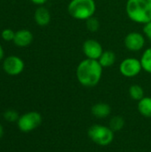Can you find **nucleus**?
<instances>
[{
  "label": "nucleus",
  "instance_id": "obj_19",
  "mask_svg": "<svg viewBox=\"0 0 151 152\" xmlns=\"http://www.w3.org/2000/svg\"><path fill=\"white\" fill-rule=\"evenodd\" d=\"M4 118L8 122H15V121H18L20 116H19V114H18V112L16 110H7L4 113Z\"/></svg>",
  "mask_w": 151,
  "mask_h": 152
},
{
  "label": "nucleus",
  "instance_id": "obj_1",
  "mask_svg": "<svg viewBox=\"0 0 151 152\" xmlns=\"http://www.w3.org/2000/svg\"><path fill=\"white\" fill-rule=\"evenodd\" d=\"M103 73V68L96 60L85 58L81 61L76 69V77L78 83L85 87L96 86Z\"/></svg>",
  "mask_w": 151,
  "mask_h": 152
},
{
  "label": "nucleus",
  "instance_id": "obj_21",
  "mask_svg": "<svg viewBox=\"0 0 151 152\" xmlns=\"http://www.w3.org/2000/svg\"><path fill=\"white\" fill-rule=\"evenodd\" d=\"M143 35L151 41V21L143 25Z\"/></svg>",
  "mask_w": 151,
  "mask_h": 152
},
{
  "label": "nucleus",
  "instance_id": "obj_10",
  "mask_svg": "<svg viewBox=\"0 0 151 152\" xmlns=\"http://www.w3.org/2000/svg\"><path fill=\"white\" fill-rule=\"evenodd\" d=\"M34 37L30 30L22 28L15 32L13 43L19 47H26L33 42Z\"/></svg>",
  "mask_w": 151,
  "mask_h": 152
},
{
  "label": "nucleus",
  "instance_id": "obj_11",
  "mask_svg": "<svg viewBox=\"0 0 151 152\" xmlns=\"http://www.w3.org/2000/svg\"><path fill=\"white\" fill-rule=\"evenodd\" d=\"M34 20L38 26H47L51 21V12L46 7L41 5L37 7L36 10L35 11Z\"/></svg>",
  "mask_w": 151,
  "mask_h": 152
},
{
  "label": "nucleus",
  "instance_id": "obj_24",
  "mask_svg": "<svg viewBox=\"0 0 151 152\" xmlns=\"http://www.w3.org/2000/svg\"><path fill=\"white\" fill-rule=\"evenodd\" d=\"M4 127H3V126L1 125V123H0V139L4 136Z\"/></svg>",
  "mask_w": 151,
  "mask_h": 152
},
{
  "label": "nucleus",
  "instance_id": "obj_5",
  "mask_svg": "<svg viewBox=\"0 0 151 152\" xmlns=\"http://www.w3.org/2000/svg\"><path fill=\"white\" fill-rule=\"evenodd\" d=\"M42 116L37 111H29L20 116L17 125L18 128L23 133H29L36 129L42 124Z\"/></svg>",
  "mask_w": 151,
  "mask_h": 152
},
{
  "label": "nucleus",
  "instance_id": "obj_18",
  "mask_svg": "<svg viewBox=\"0 0 151 152\" xmlns=\"http://www.w3.org/2000/svg\"><path fill=\"white\" fill-rule=\"evenodd\" d=\"M85 25H86V28L90 31V32H96L99 30L100 27H101V23L98 18L93 16L91 18H89L88 20H85Z\"/></svg>",
  "mask_w": 151,
  "mask_h": 152
},
{
  "label": "nucleus",
  "instance_id": "obj_6",
  "mask_svg": "<svg viewBox=\"0 0 151 152\" xmlns=\"http://www.w3.org/2000/svg\"><path fill=\"white\" fill-rule=\"evenodd\" d=\"M142 70V66L139 59L129 57L125 58L119 64V72L125 77H134Z\"/></svg>",
  "mask_w": 151,
  "mask_h": 152
},
{
  "label": "nucleus",
  "instance_id": "obj_7",
  "mask_svg": "<svg viewBox=\"0 0 151 152\" xmlns=\"http://www.w3.org/2000/svg\"><path fill=\"white\" fill-rule=\"evenodd\" d=\"M146 43V37L142 33L133 31L128 33L124 40L125 48L130 52H140L143 49Z\"/></svg>",
  "mask_w": 151,
  "mask_h": 152
},
{
  "label": "nucleus",
  "instance_id": "obj_2",
  "mask_svg": "<svg viewBox=\"0 0 151 152\" xmlns=\"http://www.w3.org/2000/svg\"><path fill=\"white\" fill-rule=\"evenodd\" d=\"M125 12L132 21L144 25L151 21V0H127Z\"/></svg>",
  "mask_w": 151,
  "mask_h": 152
},
{
  "label": "nucleus",
  "instance_id": "obj_16",
  "mask_svg": "<svg viewBox=\"0 0 151 152\" xmlns=\"http://www.w3.org/2000/svg\"><path fill=\"white\" fill-rule=\"evenodd\" d=\"M125 126V119L121 116H115L111 118L109 120V127L114 132H119L121 131Z\"/></svg>",
  "mask_w": 151,
  "mask_h": 152
},
{
  "label": "nucleus",
  "instance_id": "obj_15",
  "mask_svg": "<svg viewBox=\"0 0 151 152\" xmlns=\"http://www.w3.org/2000/svg\"><path fill=\"white\" fill-rule=\"evenodd\" d=\"M140 61L142 66V70L151 74V46L144 50Z\"/></svg>",
  "mask_w": 151,
  "mask_h": 152
},
{
  "label": "nucleus",
  "instance_id": "obj_22",
  "mask_svg": "<svg viewBox=\"0 0 151 152\" xmlns=\"http://www.w3.org/2000/svg\"><path fill=\"white\" fill-rule=\"evenodd\" d=\"M30 1H31L34 4L41 6V5H44L45 3H47L48 0H30Z\"/></svg>",
  "mask_w": 151,
  "mask_h": 152
},
{
  "label": "nucleus",
  "instance_id": "obj_17",
  "mask_svg": "<svg viewBox=\"0 0 151 152\" xmlns=\"http://www.w3.org/2000/svg\"><path fill=\"white\" fill-rule=\"evenodd\" d=\"M129 95L134 101H140L144 97V90L140 85H132L129 88Z\"/></svg>",
  "mask_w": 151,
  "mask_h": 152
},
{
  "label": "nucleus",
  "instance_id": "obj_13",
  "mask_svg": "<svg viewBox=\"0 0 151 152\" xmlns=\"http://www.w3.org/2000/svg\"><path fill=\"white\" fill-rule=\"evenodd\" d=\"M138 110L144 118H151V97L144 96L138 102Z\"/></svg>",
  "mask_w": 151,
  "mask_h": 152
},
{
  "label": "nucleus",
  "instance_id": "obj_14",
  "mask_svg": "<svg viewBox=\"0 0 151 152\" xmlns=\"http://www.w3.org/2000/svg\"><path fill=\"white\" fill-rule=\"evenodd\" d=\"M116 59L117 58H116V54L114 52L110 50H106V51H103L98 61L102 66V68H109L115 64Z\"/></svg>",
  "mask_w": 151,
  "mask_h": 152
},
{
  "label": "nucleus",
  "instance_id": "obj_8",
  "mask_svg": "<svg viewBox=\"0 0 151 152\" xmlns=\"http://www.w3.org/2000/svg\"><path fill=\"white\" fill-rule=\"evenodd\" d=\"M25 68L24 61L21 58L16 55H11L4 59L3 69L10 76L20 75Z\"/></svg>",
  "mask_w": 151,
  "mask_h": 152
},
{
  "label": "nucleus",
  "instance_id": "obj_23",
  "mask_svg": "<svg viewBox=\"0 0 151 152\" xmlns=\"http://www.w3.org/2000/svg\"><path fill=\"white\" fill-rule=\"evenodd\" d=\"M4 49L0 44V61H2L4 59Z\"/></svg>",
  "mask_w": 151,
  "mask_h": 152
},
{
  "label": "nucleus",
  "instance_id": "obj_20",
  "mask_svg": "<svg viewBox=\"0 0 151 152\" xmlns=\"http://www.w3.org/2000/svg\"><path fill=\"white\" fill-rule=\"evenodd\" d=\"M14 35L15 32L13 30H12L11 28H4L2 33H1V37L4 41H13L14 38Z\"/></svg>",
  "mask_w": 151,
  "mask_h": 152
},
{
  "label": "nucleus",
  "instance_id": "obj_12",
  "mask_svg": "<svg viewBox=\"0 0 151 152\" xmlns=\"http://www.w3.org/2000/svg\"><path fill=\"white\" fill-rule=\"evenodd\" d=\"M91 113L96 118H106L111 113V108L108 103L105 102H98L93 105L91 108Z\"/></svg>",
  "mask_w": 151,
  "mask_h": 152
},
{
  "label": "nucleus",
  "instance_id": "obj_9",
  "mask_svg": "<svg viewBox=\"0 0 151 152\" xmlns=\"http://www.w3.org/2000/svg\"><path fill=\"white\" fill-rule=\"evenodd\" d=\"M83 53L87 59L98 61L103 53V47L96 39H87L84 42L82 46Z\"/></svg>",
  "mask_w": 151,
  "mask_h": 152
},
{
  "label": "nucleus",
  "instance_id": "obj_3",
  "mask_svg": "<svg viewBox=\"0 0 151 152\" xmlns=\"http://www.w3.org/2000/svg\"><path fill=\"white\" fill-rule=\"evenodd\" d=\"M96 8L94 0H71L68 4V12L76 20H86L94 16Z\"/></svg>",
  "mask_w": 151,
  "mask_h": 152
},
{
  "label": "nucleus",
  "instance_id": "obj_4",
  "mask_svg": "<svg viewBox=\"0 0 151 152\" xmlns=\"http://www.w3.org/2000/svg\"><path fill=\"white\" fill-rule=\"evenodd\" d=\"M87 135L92 142L101 147L109 146L113 142L115 138V133L109 126L99 124L90 126Z\"/></svg>",
  "mask_w": 151,
  "mask_h": 152
}]
</instances>
